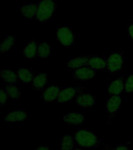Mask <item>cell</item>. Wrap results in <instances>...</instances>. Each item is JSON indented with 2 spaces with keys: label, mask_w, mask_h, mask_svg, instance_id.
<instances>
[{
  "label": "cell",
  "mask_w": 133,
  "mask_h": 150,
  "mask_svg": "<svg viewBox=\"0 0 133 150\" xmlns=\"http://www.w3.org/2000/svg\"><path fill=\"white\" fill-rule=\"evenodd\" d=\"M17 76L19 79L23 83H30L33 81V72L27 68H20L17 71Z\"/></svg>",
  "instance_id": "18"
},
{
  "label": "cell",
  "mask_w": 133,
  "mask_h": 150,
  "mask_svg": "<svg viewBox=\"0 0 133 150\" xmlns=\"http://www.w3.org/2000/svg\"><path fill=\"white\" fill-rule=\"evenodd\" d=\"M75 146V139L70 134H65L61 139V150H72Z\"/></svg>",
  "instance_id": "20"
},
{
  "label": "cell",
  "mask_w": 133,
  "mask_h": 150,
  "mask_svg": "<svg viewBox=\"0 0 133 150\" xmlns=\"http://www.w3.org/2000/svg\"><path fill=\"white\" fill-rule=\"evenodd\" d=\"M76 144L85 148H94L100 145L97 137L90 131L86 129H78L74 135Z\"/></svg>",
  "instance_id": "1"
},
{
  "label": "cell",
  "mask_w": 133,
  "mask_h": 150,
  "mask_svg": "<svg viewBox=\"0 0 133 150\" xmlns=\"http://www.w3.org/2000/svg\"><path fill=\"white\" fill-rule=\"evenodd\" d=\"M35 150H51V149L49 147H48V146L41 145V146H39V147H37Z\"/></svg>",
  "instance_id": "28"
},
{
  "label": "cell",
  "mask_w": 133,
  "mask_h": 150,
  "mask_svg": "<svg viewBox=\"0 0 133 150\" xmlns=\"http://www.w3.org/2000/svg\"><path fill=\"white\" fill-rule=\"evenodd\" d=\"M1 77L7 84H16L17 82V78H18L17 74L9 70H1Z\"/></svg>",
  "instance_id": "19"
},
{
  "label": "cell",
  "mask_w": 133,
  "mask_h": 150,
  "mask_svg": "<svg viewBox=\"0 0 133 150\" xmlns=\"http://www.w3.org/2000/svg\"><path fill=\"white\" fill-rule=\"evenodd\" d=\"M5 91L6 92L7 96L13 99H18L21 95V91L16 87L13 86V84H7L6 85Z\"/></svg>",
  "instance_id": "22"
},
{
  "label": "cell",
  "mask_w": 133,
  "mask_h": 150,
  "mask_svg": "<svg viewBox=\"0 0 133 150\" xmlns=\"http://www.w3.org/2000/svg\"><path fill=\"white\" fill-rule=\"evenodd\" d=\"M57 3L54 0H41L37 4L35 19L39 22H44L53 16Z\"/></svg>",
  "instance_id": "2"
},
{
  "label": "cell",
  "mask_w": 133,
  "mask_h": 150,
  "mask_svg": "<svg viewBox=\"0 0 133 150\" xmlns=\"http://www.w3.org/2000/svg\"><path fill=\"white\" fill-rule=\"evenodd\" d=\"M128 35H129V36H130L131 39H132V41L133 42V23H131L130 25H129V27H128Z\"/></svg>",
  "instance_id": "26"
},
{
  "label": "cell",
  "mask_w": 133,
  "mask_h": 150,
  "mask_svg": "<svg viewBox=\"0 0 133 150\" xmlns=\"http://www.w3.org/2000/svg\"><path fill=\"white\" fill-rule=\"evenodd\" d=\"M37 5L34 3H27L22 6L20 9L21 14L27 19H33L36 17Z\"/></svg>",
  "instance_id": "13"
},
{
  "label": "cell",
  "mask_w": 133,
  "mask_h": 150,
  "mask_svg": "<svg viewBox=\"0 0 133 150\" xmlns=\"http://www.w3.org/2000/svg\"><path fill=\"white\" fill-rule=\"evenodd\" d=\"M124 91L125 93H132V92H133V74L130 75L126 80Z\"/></svg>",
  "instance_id": "24"
},
{
  "label": "cell",
  "mask_w": 133,
  "mask_h": 150,
  "mask_svg": "<svg viewBox=\"0 0 133 150\" xmlns=\"http://www.w3.org/2000/svg\"><path fill=\"white\" fill-rule=\"evenodd\" d=\"M73 77L76 80L84 81L90 80L95 77V71L91 68L83 67L76 69L73 72Z\"/></svg>",
  "instance_id": "6"
},
{
  "label": "cell",
  "mask_w": 133,
  "mask_h": 150,
  "mask_svg": "<svg viewBox=\"0 0 133 150\" xmlns=\"http://www.w3.org/2000/svg\"><path fill=\"white\" fill-rule=\"evenodd\" d=\"M125 89V84H124L123 77H119L118 79L112 81L108 87V92L111 94L112 96L114 95H120L121 91Z\"/></svg>",
  "instance_id": "15"
},
{
  "label": "cell",
  "mask_w": 133,
  "mask_h": 150,
  "mask_svg": "<svg viewBox=\"0 0 133 150\" xmlns=\"http://www.w3.org/2000/svg\"><path fill=\"white\" fill-rule=\"evenodd\" d=\"M84 87H73V88H62L60 93L58 95V103H66L68 101H70L77 94H81V91L84 90Z\"/></svg>",
  "instance_id": "5"
},
{
  "label": "cell",
  "mask_w": 133,
  "mask_h": 150,
  "mask_svg": "<svg viewBox=\"0 0 133 150\" xmlns=\"http://www.w3.org/2000/svg\"><path fill=\"white\" fill-rule=\"evenodd\" d=\"M107 67L111 73L116 74L121 70L123 66L124 59L122 54L120 52H112L108 58L107 59Z\"/></svg>",
  "instance_id": "4"
},
{
  "label": "cell",
  "mask_w": 133,
  "mask_h": 150,
  "mask_svg": "<svg viewBox=\"0 0 133 150\" xmlns=\"http://www.w3.org/2000/svg\"><path fill=\"white\" fill-rule=\"evenodd\" d=\"M75 150H83V149H75Z\"/></svg>",
  "instance_id": "29"
},
{
  "label": "cell",
  "mask_w": 133,
  "mask_h": 150,
  "mask_svg": "<svg viewBox=\"0 0 133 150\" xmlns=\"http://www.w3.org/2000/svg\"><path fill=\"white\" fill-rule=\"evenodd\" d=\"M62 88L58 86H50L44 89L41 94L42 99L46 103H52L58 99V95Z\"/></svg>",
  "instance_id": "8"
},
{
  "label": "cell",
  "mask_w": 133,
  "mask_h": 150,
  "mask_svg": "<svg viewBox=\"0 0 133 150\" xmlns=\"http://www.w3.org/2000/svg\"><path fill=\"white\" fill-rule=\"evenodd\" d=\"M51 55V45L48 42H41L37 46V56L47 58Z\"/></svg>",
  "instance_id": "21"
},
{
  "label": "cell",
  "mask_w": 133,
  "mask_h": 150,
  "mask_svg": "<svg viewBox=\"0 0 133 150\" xmlns=\"http://www.w3.org/2000/svg\"><path fill=\"white\" fill-rule=\"evenodd\" d=\"M97 98L92 95L86 93H82L77 96L76 103L78 105L83 108L91 107L96 103Z\"/></svg>",
  "instance_id": "10"
},
{
  "label": "cell",
  "mask_w": 133,
  "mask_h": 150,
  "mask_svg": "<svg viewBox=\"0 0 133 150\" xmlns=\"http://www.w3.org/2000/svg\"><path fill=\"white\" fill-rule=\"evenodd\" d=\"M114 150H129V149L125 145H118L114 148Z\"/></svg>",
  "instance_id": "27"
},
{
  "label": "cell",
  "mask_w": 133,
  "mask_h": 150,
  "mask_svg": "<svg viewBox=\"0 0 133 150\" xmlns=\"http://www.w3.org/2000/svg\"><path fill=\"white\" fill-rule=\"evenodd\" d=\"M107 60L106 59L99 57L97 56H90L88 61L89 67L91 68L92 70H104L107 67Z\"/></svg>",
  "instance_id": "9"
},
{
  "label": "cell",
  "mask_w": 133,
  "mask_h": 150,
  "mask_svg": "<svg viewBox=\"0 0 133 150\" xmlns=\"http://www.w3.org/2000/svg\"><path fill=\"white\" fill-rule=\"evenodd\" d=\"M47 82H48V77H47V75L45 74H44V73L37 74H35L34 76V78H33V88L36 91H40L45 86Z\"/></svg>",
  "instance_id": "14"
},
{
  "label": "cell",
  "mask_w": 133,
  "mask_h": 150,
  "mask_svg": "<svg viewBox=\"0 0 133 150\" xmlns=\"http://www.w3.org/2000/svg\"><path fill=\"white\" fill-rule=\"evenodd\" d=\"M37 46L38 45L34 41L29 42L27 45L23 49V56L27 59L34 58L37 55Z\"/></svg>",
  "instance_id": "17"
},
{
  "label": "cell",
  "mask_w": 133,
  "mask_h": 150,
  "mask_svg": "<svg viewBox=\"0 0 133 150\" xmlns=\"http://www.w3.org/2000/svg\"><path fill=\"white\" fill-rule=\"evenodd\" d=\"M84 115L78 112H70L64 116L63 120L66 124L69 125H79L84 122Z\"/></svg>",
  "instance_id": "12"
},
{
  "label": "cell",
  "mask_w": 133,
  "mask_h": 150,
  "mask_svg": "<svg viewBox=\"0 0 133 150\" xmlns=\"http://www.w3.org/2000/svg\"><path fill=\"white\" fill-rule=\"evenodd\" d=\"M6 122H23L27 119V113L23 110H13L4 117Z\"/></svg>",
  "instance_id": "11"
},
{
  "label": "cell",
  "mask_w": 133,
  "mask_h": 150,
  "mask_svg": "<svg viewBox=\"0 0 133 150\" xmlns=\"http://www.w3.org/2000/svg\"><path fill=\"white\" fill-rule=\"evenodd\" d=\"M14 42H15V40H14L13 36H12V35L7 36V37L4 39V41L2 42V44H1V46H0V52H1L2 53L6 52L13 46Z\"/></svg>",
  "instance_id": "23"
},
{
  "label": "cell",
  "mask_w": 133,
  "mask_h": 150,
  "mask_svg": "<svg viewBox=\"0 0 133 150\" xmlns=\"http://www.w3.org/2000/svg\"><path fill=\"white\" fill-rule=\"evenodd\" d=\"M90 56H82V57H77V58H72L69 60L66 66L72 69H78V68L83 67L88 64Z\"/></svg>",
  "instance_id": "16"
},
{
  "label": "cell",
  "mask_w": 133,
  "mask_h": 150,
  "mask_svg": "<svg viewBox=\"0 0 133 150\" xmlns=\"http://www.w3.org/2000/svg\"><path fill=\"white\" fill-rule=\"evenodd\" d=\"M57 38L62 45L65 47H69L74 43L75 35L69 27L62 26L58 29Z\"/></svg>",
  "instance_id": "3"
},
{
  "label": "cell",
  "mask_w": 133,
  "mask_h": 150,
  "mask_svg": "<svg viewBox=\"0 0 133 150\" xmlns=\"http://www.w3.org/2000/svg\"><path fill=\"white\" fill-rule=\"evenodd\" d=\"M7 98H8V96H7L6 91L4 89H1L0 90V103H1V105H3L6 102Z\"/></svg>",
  "instance_id": "25"
},
{
  "label": "cell",
  "mask_w": 133,
  "mask_h": 150,
  "mask_svg": "<svg viewBox=\"0 0 133 150\" xmlns=\"http://www.w3.org/2000/svg\"><path fill=\"white\" fill-rule=\"evenodd\" d=\"M121 104V96L120 95H114V96H111L108 98V100L107 102V105H106V108H107V112H109L110 116H114L117 113V112L120 109Z\"/></svg>",
  "instance_id": "7"
}]
</instances>
